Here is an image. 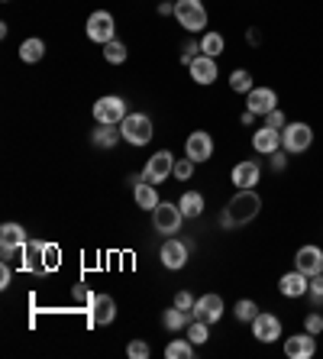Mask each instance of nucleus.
Segmentation results:
<instances>
[{"instance_id":"obj_36","label":"nucleus","mask_w":323,"mask_h":359,"mask_svg":"<svg viewBox=\"0 0 323 359\" xmlns=\"http://www.w3.org/2000/svg\"><path fill=\"white\" fill-rule=\"evenodd\" d=\"M149 343H146V340H133V343H130V346H126V356H130V359H149Z\"/></svg>"},{"instance_id":"obj_37","label":"nucleus","mask_w":323,"mask_h":359,"mask_svg":"<svg viewBox=\"0 0 323 359\" xmlns=\"http://www.w3.org/2000/svg\"><path fill=\"white\" fill-rule=\"evenodd\" d=\"M304 330H310V334H317V337L323 334V314H320V308H317L314 314H307V318H304Z\"/></svg>"},{"instance_id":"obj_17","label":"nucleus","mask_w":323,"mask_h":359,"mask_svg":"<svg viewBox=\"0 0 323 359\" xmlns=\"http://www.w3.org/2000/svg\"><path fill=\"white\" fill-rule=\"evenodd\" d=\"M307 288H310V278H307L301 269H294V272H284V276L278 278V292H282L284 298H304Z\"/></svg>"},{"instance_id":"obj_22","label":"nucleus","mask_w":323,"mask_h":359,"mask_svg":"<svg viewBox=\"0 0 323 359\" xmlns=\"http://www.w3.org/2000/svg\"><path fill=\"white\" fill-rule=\"evenodd\" d=\"M49 250L52 246H46V243H26V250H23V269L26 272H46L49 262H42V256H46Z\"/></svg>"},{"instance_id":"obj_7","label":"nucleus","mask_w":323,"mask_h":359,"mask_svg":"<svg viewBox=\"0 0 323 359\" xmlns=\"http://www.w3.org/2000/svg\"><path fill=\"white\" fill-rule=\"evenodd\" d=\"M172 175H174V156L165 152V149L156 152V156H149L146 168H142V182H149V184H162Z\"/></svg>"},{"instance_id":"obj_38","label":"nucleus","mask_w":323,"mask_h":359,"mask_svg":"<svg viewBox=\"0 0 323 359\" xmlns=\"http://www.w3.org/2000/svg\"><path fill=\"white\" fill-rule=\"evenodd\" d=\"M198 55H200V42L188 39V42L181 46V62H184V65H191V62L198 59Z\"/></svg>"},{"instance_id":"obj_9","label":"nucleus","mask_w":323,"mask_h":359,"mask_svg":"<svg viewBox=\"0 0 323 359\" xmlns=\"http://www.w3.org/2000/svg\"><path fill=\"white\" fill-rule=\"evenodd\" d=\"M94 120H97V123H123L126 120V100L116 97V94L97 97V104H94Z\"/></svg>"},{"instance_id":"obj_14","label":"nucleus","mask_w":323,"mask_h":359,"mask_svg":"<svg viewBox=\"0 0 323 359\" xmlns=\"http://www.w3.org/2000/svg\"><path fill=\"white\" fill-rule=\"evenodd\" d=\"M314 353H317V334H310V330H301V334L284 340V356L288 359H310Z\"/></svg>"},{"instance_id":"obj_32","label":"nucleus","mask_w":323,"mask_h":359,"mask_svg":"<svg viewBox=\"0 0 323 359\" xmlns=\"http://www.w3.org/2000/svg\"><path fill=\"white\" fill-rule=\"evenodd\" d=\"M104 59H107L110 65H123L126 62V46L120 39H110L107 46H104Z\"/></svg>"},{"instance_id":"obj_16","label":"nucleus","mask_w":323,"mask_h":359,"mask_svg":"<svg viewBox=\"0 0 323 359\" xmlns=\"http://www.w3.org/2000/svg\"><path fill=\"white\" fill-rule=\"evenodd\" d=\"M184 152H188V159L194 162H207L214 156V136L198 130V133H191L188 142H184Z\"/></svg>"},{"instance_id":"obj_26","label":"nucleus","mask_w":323,"mask_h":359,"mask_svg":"<svg viewBox=\"0 0 323 359\" xmlns=\"http://www.w3.org/2000/svg\"><path fill=\"white\" fill-rule=\"evenodd\" d=\"M162 324H165V330H174V334H178V330H184V327L191 324V311H181L178 304H172V308L162 314Z\"/></svg>"},{"instance_id":"obj_10","label":"nucleus","mask_w":323,"mask_h":359,"mask_svg":"<svg viewBox=\"0 0 323 359\" xmlns=\"http://www.w3.org/2000/svg\"><path fill=\"white\" fill-rule=\"evenodd\" d=\"M162 266L165 269H184L188 266V256H191V243L178 240V236H168L165 243H162Z\"/></svg>"},{"instance_id":"obj_4","label":"nucleus","mask_w":323,"mask_h":359,"mask_svg":"<svg viewBox=\"0 0 323 359\" xmlns=\"http://www.w3.org/2000/svg\"><path fill=\"white\" fill-rule=\"evenodd\" d=\"M120 133L130 146H146L156 136V130H152V120L146 114H126V120L120 123Z\"/></svg>"},{"instance_id":"obj_15","label":"nucleus","mask_w":323,"mask_h":359,"mask_svg":"<svg viewBox=\"0 0 323 359\" xmlns=\"http://www.w3.org/2000/svg\"><path fill=\"white\" fill-rule=\"evenodd\" d=\"M252 337H256L259 343H275L282 337V320L275 318V314H262V311H259L256 320H252Z\"/></svg>"},{"instance_id":"obj_8","label":"nucleus","mask_w":323,"mask_h":359,"mask_svg":"<svg viewBox=\"0 0 323 359\" xmlns=\"http://www.w3.org/2000/svg\"><path fill=\"white\" fill-rule=\"evenodd\" d=\"M26 230L20 224H4L0 226V250H4V262H10L13 256H23L26 250Z\"/></svg>"},{"instance_id":"obj_2","label":"nucleus","mask_w":323,"mask_h":359,"mask_svg":"<svg viewBox=\"0 0 323 359\" xmlns=\"http://www.w3.org/2000/svg\"><path fill=\"white\" fill-rule=\"evenodd\" d=\"M184 214L178 204H168V201H158V208L152 210V226H156V233H165V236H174L181 230L184 224Z\"/></svg>"},{"instance_id":"obj_30","label":"nucleus","mask_w":323,"mask_h":359,"mask_svg":"<svg viewBox=\"0 0 323 359\" xmlns=\"http://www.w3.org/2000/svg\"><path fill=\"white\" fill-rule=\"evenodd\" d=\"M233 314H236V320H242V324H252L256 314H259V308H256V301L252 298H240L236 301V308H233Z\"/></svg>"},{"instance_id":"obj_27","label":"nucleus","mask_w":323,"mask_h":359,"mask_svg":"<svg viewBox=\"0 0 323 359\" xmlns=\"http://www.w3.org/2000/svg\"><path fill=\"white\" fill-rule=\"evenodd\" d=\"M42 55H46V42L42 39H26L23 46H20V59L26 62V65H36V62H42Z\"/></svg>"},{"instance_id":"obj_43","label":"nucleus","mask_w":323,"mask_h":359,"mask_svg":"<svg viewBox=\"0 0 323 359\" xmlns=\"http://www.w3.org/2000/svg\"><path fill=\"white\" fill-rule=\"evenodd\" d=\"M158 13H162V17H172V13H174V4H158Z\"/></svg>"},{"instance_id":"obj_1","label":"nucleus","mask_w":323,"mask_h":359,"mask_svg":"<svg viewBox=\"0 0 323 359\" xmlns=\"http://www.w3.org/2000/svg\"><path fill=\"white\" fill-rule=\"evenodd\" d=\"M259 210H262V198L256 194V188H240V191L226 201L224 214H220V224L226 230H236V226L252 224L259 217Z\"/></svg>"},{"instance_id":"obj_34","label":"nucleus","mask_w":323,"mask_h":359,"mask_svg":"<svg viewBox=\"0 0 323 359\" xmlns=\"http://www.w3.org/2000/svg\"><path fill=\"white\" fill-rule=\"evenodd\" d=\"M307 294H310V304H314V308H323V272L310 278V288H307Z\"/></svg>"},{"instance_id":"obj_11","label":"nucleus","mask_w":323,"mask_h":359,"mask_svg":"<svg viewBox=\"0 0 323 359\" xmlns=\"http://www.w3.org/2000/svg\"><path fill=\"white\" fill-rule=\"evenodd\" d=\"M246 110H252L256 117H268L272 110H278V94L275 88H252L246 94Z\"/></svg>"},{"instance_id":"obj_13","label":"nucleus","mask_w":323,"mask_h":359,"mask_svg":"<svg viewBox=\"0 0 323 359\" xmlns=\"http://www.w3.org/2000/svg\"><path fill=\"white\" fill-rule=\"evenodd\" d=\"M191 318L204 320V324H217V320L224 318V298H220V294H200V298L194 301Z\"/></svg>"},{"instance_id":"obj_41","label":"nucleus","mask_w":323,"mask_h":359,"mask_svg":"<svg viewBox=\"0 0 323 359\" xmlns=\"http://www.w3.org/2000/svg\"><path fill=\"white\" fill-rule=\"evenodd\" d=\"M268 162H272L275 172H284V168H288V156H284V149L272 152V156H268Z\"/></svg>"},{"instance_id":"obj_44","label":"nucleus","mask_w":323,"mask_h":359,"mask_svg":"<svg viewBox=\"0 0 323 359\" xmlns=\"http://www.w3.org/2000/svg\"><path fill=\"white\" fill-rule=\"evenodd\" d=\"M252 120H256V114H252V110H246V114L240 117V123H242V126H252Z\"/></svg>"},{"instance_id":"obj_3","label":"nucleus","mask_w":323,"mask_h":359,"mask_svg":"<svg viewBox=\"0 0 323 359\" xmlns=\"http://www.w3.org/2000/svg\"><path fill=\"white\" fill-rule=\"evenodd\" d=\"M174 17L188 33H200L207 26V10L200 0H174Z\"/></svg>"},{"instance_id":"obj_20","label":"nucleus","mask_w":323,"mask_h":359,"mask_svg":"<svg viewBox=\"0 0 323 359\" xmlns=\"http://www.w3.org/2000/svg\"><path fill=\"white\" fill-rule=\"evenodd\" d=\"M230 178H233L236 188H256L259 178H262V168H259L256 159H246V162H240V165H233Z\"/></svg>"},{"instance_id":"obj_28","label":"nucleus","mask_w":323,"mask_h":359,"mask_svg":"<svg viewBox=\"0 0 323 359\" xmlns=\"http://www.w3.org/2000/svg\"><path fill=\"white\" fill-rule=\"evenodd\" d=\"M224 49H226V42H224V36H220V33H214V29H210V33L200 36V52H204V55L217 59Z\"/></svg>"},{"instance_id":"obj_29","label":"nucleus","mask_w":323,"mask_h":359,"mask_svg":"<svg viewBox=\"0 0 323 359\" xmlns=\"http://www.w3.org/2000/svg\"><path fill=\"white\" fill-rule=\"evenodd\" d=\"M230 88L236 94H249L252 88H256V84H252V72H246V68H236V72L230 75Z\"/></svg>"},{"instance_id":"obj_42","label":"nucleus","mask_w":323,"mask_h":359,"mask_svg":"<svg viewBox=\"0 0 323 359\" xmlns=\"http://www.w3.org/2000/svg\"><path fill=\"white\" fill-rule=\"evenodd\" d=\"M10 278H13V272H10V262H4V266H0V288H7Z\"/></svg>"},{"instance_id":"obj_25","label":"nucleus","mask_w":323,"mask_h":359,"mask_svg":"<svg viewBox=\"0 0 323 359\" xmlns=\"http://www.w3.org/2000/svg\"><path fill=\"white\" fill-rule=\"evenodd\" d=\"M178 208H181V214L188 220L200 217V214H204V194H200V191H184L181 201H178Z\"/></svg>"},{"instance_id":"obj_6","label":"nucleus","mask_w":323,"mask_h":359,"mask_svg":"<svg viewBox=\"0 0 323 359\" xmlns=\"http://www.w3.org/2000/svg\"><path fill=\"white\" fill-rule=\"evenodd\" d=\"M88 39L91 42H100V46H107L110 39H116V23H114V13L107 10H94L91 17H88Z\"/></svg>"},{"instance_id":"obj_23","label":"nucleus","mask_w":323,"mask_h":359,"mask_svg":"<svg viewBox=\"0 0 323 359\" xmlns=\"http://www.w3.org/2000/svg\"><path fill=\"white\" fill-rule=\"evenodd\" d=\"M120 123H100L97 130L91 133V142L94 146H100V149H114L116 142H120Z\"/></svg>"},{"instance_id":"obj_35","label":"nucleus","mask_w":323,"mask_h":359,"mask_svg":"<svg viewBox=\"0 0 323 359\" xmlns=\"http://www.w3.org/2000/svg\"><path fill=\"white\" fill-rule=\"evenodd\" d=\"M194 165H198V162L188 159V156H184V159H178V162H174V178H178V182H188V178L194 175Z\"/></svg>"},{"instance_id":"obj_18","label":"nucleus","mask_w":323,"mask_h":359,"mask_svg":"<svg viewBox=\"0 0 323 359\" xmlns=\"http://www.w3.org/2000/svg\"><path fill=\"white\" fill-rule=\"evenodd\" d=\"M114 318H116V301L110 298V294H94L91 298V324L107 327V324H114Z\"/></svg>"},{"instance_id":"obj_12","label":"nucleus","mask_w":323,"mask_h":359,"mask_svg":"<svg viewBox=\"0 0 323 359\" xmlns=\"http://www.w3.org/2000/svg\"><path fill=\"white\" fill-rule=\"evenodd\" d=\"M294 269H301L307 278L320 276V272H323V250H320V246H314V243L301 246V250L294 252Z\"/></svg>"},{"instance_id":"obj_5","label":"nucleus","mask_w":323,"mask_h":359,"mask_svg":"<svg viewBox=\"0 0 323 359\" xmlns=\"http://www.w3.org/2000/svg\"><path fill=\"white\" fill-rule=\"evenodd\" d=\"M314 146V130L307 123H288L282 130V149L284 152H294V156H301V152H307Z\"/></svg>"},{"instance_id":"obj_45","label":"nucleus","mask_w":323,"mask_h":359,"mask_svg":"<svg viewBox=\"0 0 323 359\" xmlns=\"http://www.w3.org/2000/svg\"><path fill=\"white\" fill-rule=\"evenodd\" d=\"M246 42H252V46H256V42H262V36H259L256 29H249V33H246Z\"/></svg>"},{"instance_id":"obj_40","label":"nucleus","mask_w":323,"mask_h":359,"mask_svg":"<svg viewBox=\"0 0 323 359\" xmlns=\"http://www.w3.org/2000/svg\"><path fill=\"white\" fill-rule=\"evenodd\" d=\"M194 301H198V298H194L191 292H178V294H174V304H178L181 311H194Z\"/></svg>"},{"instance_id":"obj_21","label":"nucleus","mask_w":323,"mask_h":359,"mask_svg":"<svg viewBox=\"0 0 323 359\" xmlns=\"http://www.w3.org/2000/svg\"><path fill=\"white\" fill-rule=\"evenodd\" d=\"M188 72H191V78H194L198 84H214L217 81V59H210V55L200 52L198 59L188 65Z\"/></svg>"},{"instance_id":"obj_33","label":"nucleus","mask_w":323,"mask_h":359,"mask_svg":"<svg viewBox=\"0 0 323 359\" xmlns=\"http://www.w3.org/2000/svg\"><path fill=\"white\" fill-rule=\"evenodd\" d=\"M210 324H204V320H191L188 324V340L194 343V346H204V343L210 340Z\"/></svg>"},{"instance_id":"obj_24","label":"nucleus","mask_w":323,"mask_h":359,"mask_svg":"<svg viewBox=\"0 0 323 359\" xmlns=\"http://www.w3.org/2000/svg\"><path fill=\"white\" fill-rule=\"evenodd\" d=\"M133 201L139 204L142 210H156V208H158V191H156V184L139 182V184L133 188Z\"/></svg>"},{"instance_id":"obj_31","label":"nucleus","mask_w":323,"mask_h":359,"mask_svg":"<svg viewBox=\"0 0 323 359\" xmlns=\"http://www.w3.org/2000/svg\"><path fill=\"white\" fill-rule=\"evenodd\" d=\"M165 356L168 359H191L194 356V343L191 340H172L165 346Z\"/></svg>"},{"instance_id":"obj_39","label":"nucleus","mask_w":323,"mask_h":359,"mask_svg":"<svg viewBox=\"0 0 323 359\" xmlns=\"http://www.w3.org/2000/svg\"><path fill=\"white\" fill-rule=\"evenodd\" d=\"M266 126H272V130H284V126H288V117H284L282 110H272V114L266 117Z\"/></svg>"},{"instance_id":"obj_19","label":"nucleus","mask_w":323,"mask_h":359,"mask_svg":"<svg viewBox=\"0 0 323 359\" xmlns=\"http://www.w3.org/2000/svg\"><path fill=\"white\" fill-rule=\"evenodd\" d=\"M252 149L259 156H272V152L282 149V130H272V126H262L252 133Z\"/></svg>"}]
</instances>
